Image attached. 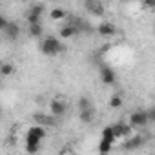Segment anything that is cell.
<instances>
[{"mask_svg": "<svg viewBox=\"0 0 155 155\" xmlns=\"http://www.w3.org/2000/svg\"><path fill=\"white\" fill-rule=\"evenodd\" d=\"M146 113H148L150 122H153V120H155V110H153V108H150V110H146Z\"/></svg>", "mask_w": 155, "mask_h": 155, "instance_id": "cell-25", "label": "cell"}, {"mask_svg": "<svg viewBox=\"0 0 155 155\" xmlns=\"http://www.w3.org/2000/svg\"><path fill=\"white\" fill-rule=\"evenodd\" d=\"M97 33H99L101 37H113V35L117 33V28H115L111 22H102V24H99Z\"/></svg>", "mask_w": 155, "mask_h": 155, "instance_id": "cell-9", "label": "cell"}, {"mask_svg": "<svg viewBox=\"0 0 155 155\" xmlns=\"http://www.w3.org/2000/svg\"><path fill=\"white\" fill-rule=\"evenodd\" d=\"M26 20H28V24H35V22H40V15H35V13H31V11L28 9V13H26Z\"/></svg>", "mask_w": 155, "mask_h": 155, "instance_id": "cell-20", "label": "cell"}, {"mask_svg": "<svg viewBox=\"0 0 155 155\" xmlns=\"http://www.w3.org/2000/svg\"><path fill=\"white\" fill-rule=\"evenodd\" d=\"M79 111H81V113H79V119H81L82 122L88 124V122L93 120V110H91V108H88V110H79Z\"/></svg>", "mask_w": 155, "mask_h": 155, "instance_id": "cell-14", "label": "cell"}, {"mask_svg": "<svg viewBox=\"0 0 155 155\" xmlns=\"http://www.w3.org/2000/svg\"><path fill=\"white\" fill-rule=\"evenodd\" d=\"M84 8H86L93 17H102V15L106 13L104 4L99 2V0H86V2H84Z\"/></svg>", "mask_w": 155, "mask_h": 155, "instance_id": "cell-4", "label": "cell"}, {"mask_svg": "<svg viewBox=\"0 0 155 155\" xmlns=\"http://www.w3.org/2000/svg\"><path fill=\"white\" fill-rule=\"evenodd\" d=\"M28 31H29V35H31L33 38H40V37L44 35V28H42V22H35V24H29Z\"/></svg>", "mask_w": 155, "mask_h": 155, "instance_id": "cell-12", "label": "cell"}, {"mask_svg": "<svg viewBox=\"0 0 155 155\" xmlns=\"http://www.w3.org/2000/svg\"><path fill=\"white\" fill-rule=\"evenodd\" d=\"M4 35H6L8 40L15 42V40L18 38V35H20V26H18L17 22H8V26L4 28Z\"/></svg>", "mask_w": 155, "mask_h": 155, "instance_id": "cell-7", "label": "cell"}, {"mask_svg": "<svg viewBox=\"0 0 155 155\" xmlns=\"http://www.w3.org/2000/svg\"><path fill=\"white\" fill-rule=\"evenodd\" d=\"M33 120H35L37 124H40V126H55V117H53V115L48 117V115H44V113H35V115H33Z\"/></svg>", "mask_w": 155, "mask_h": 155, "instance_id": "cell-11", "label": "cell"}, {"mask_svg": "<svg viewBox=\"0 0 155 155\" xmlns=\"http://www.w3.org/2000/svg\"><path fill=\"white\" fill-rule=\"evenodd\" d=\"M142 2H144V6H146L148 9H153V8H155V0H142Z\"/></svg>", "mask_w": 155, "mask_h": 155, "instance_id": "cell-26", "label": "cell"}, {"mask_svg": "<svg viewBox=\"0 0 155 155\" xmlns=\"http://www.w3.org/2000/svg\"><path fill=\"white\" fill-rule=\"evenodd\" d=\"M40 150V144H33V142H26V151L28 153H37Z\"/></svg>", "mask_w": 155, "mask_h": 155, "instance_id": "cell-23", "label": "cell"}, {"mask_svg": "<svg viewBox=\"0 0 155 155\" xmlns=\"http://www.w3.org/2000/svg\"><path fill=\"white\" fill-rule=\"evenodd\" d=\"M0 8H2V2H0Z\"/></svg>", "mask_w": 155, "mask_h": 155, "instance_id": "cell-27", "label": "cell"}, {"mask_svg": "<svg viewBox=\"0 0 155 155\" xmlns=\"http://www.w3.org/2000/svg\"><path fill=\"white\" fill-rule=\"evenodd\" d=\"M44 137H46V130H44V126L35 124V126H31V128L28 130V133H26V140H24V142L40 144V140H44Z\"/></svg>", "mask_w": 155, "mask_h": 155, "instance_id": "cell-2", "label": "cell"}, {"mask_svg": "<svg viewBox=\"0 0 155 155\" xmlns=\"http://www.w3.org/2000/svg\"><path fill=\"white\" fill-rule=\"evenodd\" d=\"M88 108H91V101L88 97H81L79 99V110H88Z\"/></svg>", "mask_w": 155, "mask_h": 155, "instance_id": "cell-21", "label": "cell"}, {"mask_svg": "<svg viewBox=\"0 0 155 155\" xmlns=\"http://www.w3.org/2000/svg\"><path fill=\"white\" fill-rule=\"evenodd\" d=\"M77 33H79V28L73 26V24H66V26H62L60 31H58L60 38H71V37H75Z\"/></svg>", "mask_w": 155, "mask_h": 155, "instance_id": "cell-10", "label": "cell"}, {"mask_svg": "<svg viewBox=\"0 0 155 155\" xmlns=\"http://www.w3.org/2000/svg\"><path fill=\"white\" fill-rule=\"evenodd\" d=\"M122 106V97L120 95H113L110 99V108H120Z\"/></svg>", "mask_w": 155, "mask_h": 155, "instance_id": "cell-19", "label": "cell"}, {"mask_svg": "<svg viewBox=\"0 0 155 155\" xmlns=\"http://www.w3.org/2000/svg\"><path fill=\"white\" fill-rule=\"evenodd\" d=\"M111 130H113V133H115L117 139H119V137H130V133H131V126H130V124H124V122L113 124Z\"/></svg>", "mask_w": 155, "mask_h": 155, "instance_id": "cell-8", "label": "cell"}, {"mask_svg": "<svg viewBox=\"0 0 155 155\" xmlns=\"http://www.w3.org/2000/svg\"><path fill=\"white\" fill-rule=\"evenodd\" d=\"M64 49H66V46L60 42V38H55V37H46L40 42V51L46 57H55V55L62 53Z\"/></svg>", "mask_w": 155, "mask_h": 155, "instance_id": "cell-1", "label": "cell"}, {"mask_svg": "<svg viewBox=\"0 0 155 155\" xmlns=\"http://www.w3.org/2000/svg\"><path fill=\"white\" fill-rule=\"evenodd\" d=\"M101 139H104V140H108V142H111V144L115 142V139H117V137H115V133H113L111 126H106V128L102 130V137H101Z\"/></svg>", "mask_w": 155, "mask_h": 155, "instance_id": "cell-16", "label": "cell"}, {"mask_svg": "<svg viewBox=\"0 0 155 155\" xmlns=\"http://www.w3.org/2000/svg\"><path fill=\"white\" fill-rule=\"evenodd\" d=\"M8 22H9V20H8L4 15H0V31H4V28L8 26Z\"/></svg>", "mask_w": 155, "mask_h": 155, "instance_id": "cell-24", "label": "cell"}, {"mask_svg": "<svg viewBox=\"0 0 155 155\" xmlns=\"http://www.w3.org/2000/svg\"><path fill=\"white\" fill-rule=\"evenodd\" d=\"M66 111H68V106H66L64 101L53 99V101L49 102V113H51L53 117H62V115H66Z\"/></svg>", "mask_w": 155, "mask_h": 155, "instance_id": "cell-5", "label": "cell"}, {"mask_svg": "<svg viewBox=\"0 0 155 155\" xmlns=\"http://www.w3.org/2000/svg\"><path fill=\"white\" fill-rule=\"evenodd\" d=\"M49 17H51V20H62V18H66V11L62 8H55V9H51Z\"/></svg>", "mask_w": 155, "mask_h": 155, "instance_id": "cell-17", "label": "cell"}, {"mask_svg": "<svg viewBox=\"0 0 155 155\" xmlns=\"http://www.w3.org/2000/svg\"><path fill=\"white\" fill-rule=\"evenodd\" d=\"M148 124H150V119H148L146 110H137L130 115V126L131 128H146Z\"/></svg>", "mask_w": 155, "mask_h": 155, "instance_id": "cell-3", "label": "cell"}, {"mask_svg": "<svg viewBox=\"0 0 155 155\" xmlns=\"http://www.w3.org/2000/svg\"><path fill=\"white\" fill-rule=\"evenodd\" d=\"M101 81H102L106 86H113V84L117 82V75H115V71H113L111 68L102 66V68H101Z\"/></svg>", "mask_w": 155, "mask_h": 155, "instance_id": "cell-6", "label": "cell"}, {"mask_svg": "<svg viewBox=\"0 0 155 155\" xmlns=\"http://www.w3.org/2000/svg\"><path fill=\"white\" fill-rule=\"evenodd\" d=\"M29 11L35 13V15H40V17H42V15H44V6H42V4H35V6L29 8Z\"/></svg>", "mask_w": 155, "mask_h": 155, "instance_id": "cell-22", "label": "cell"}, {"mask_svg": "<svg viewBox=\"0 0 155 155\" xmlns=\"http://www.w3.org/2000/svg\"><path fill=\"white\" fill-rule=\"evenodd\" d=\"M15 73V66L11 62H4V64H0V75L2 77H9Z\"/></svg>", "mask_w": 155, "mask_h": 155, "instance_id": "cell-13", "label": "cell"}, {"mask_svg": "<svg viewBox=\"0 0 155 155\" xmlns=\"http://www.w3.org/2000/svg\"><path fill=\"white\" fill-rule=\"evenodd\" d=\"M142 140H144V139H142L140 135H135L133 139H130V142L124 144V148H126V150H135V148H139V146L142 144Z\"/></svg>", "mask_w": 155, "mask_h": 155, "instance_id": "cell-15", "label": "cell"}, {"mask_svg": "<svg viewBox=\"0 0 155 155\" xmlns=\"http://www.w3.org/2000/svg\"><path fill=\"white\" fill-rule=\"evenodd\" d=\"M111 146H113L111 142L101 139V142H99V146H97V151H101V153H110V151H111Z\"/></svg>", "mask_w": 155, "mask_h": 155, "instance_id": "cell-18", "label": "cell"}]
</instances>
